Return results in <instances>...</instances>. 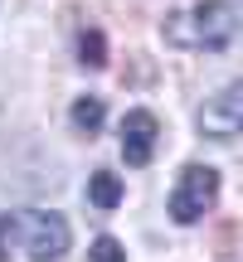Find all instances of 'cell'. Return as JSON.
<instances>
[{
    "label": "cell",
    "instance_id": "obj_1",
    "mask_svg": "<svg viewBox=\"0 0 243 262\" xmlns=\"http://www.w3.org/2000/svg\"><path fill=\"white\" fill-rule=\"evenodd\" d=\"M234 34H238V15L229 0H199L195 10H185L166 25V39H175L185 49H209V54L229 49Z\"/></svg>",
    "mask_w": 243,
    "mask_h": 262
},
{
    "label": "cell",
    "instance_id": "obj_4",
    "mask_svg": "<svg viewBox=\"0 0 243 262\" xmlns=\"http://www.w3.org/2000/svg\"><path fill=\"white\" fill-rule=\"evenodd\" d=\"M199 136L209 141H234L243 131V78H234L229 88H219L205 107H199Z\"/></svg>",
    "mask_w": 243,
    "mask_h": 262
},
{
    "label": "cell",
    "instance_id": "obj_10",
    "mask_svg": "<svg viewBox=\"0 0 243 262\" xmlns=\"http://www.w3.org/2000/svg\"><path fill=\"white\" fill-rule=\"evenodd\" d=\"M5 257H10V219L0 214V262H5Z\"/></svg>",
    "mask_w": 243,
    "mask_h": 262
},
{
    "label": "cell",
    "instance_id": "obj_8",
    "mask_svg": "<svg viewBox=\"0 0 243 262\" xmlns=\"http://www.w3.org/2000/svg\"><path fill=\"white\" fill-rule=\"evenodd\" d=\"M78 58H83L88 68H103L107 63V39H103V29H88V34L78 39Z\"/></svg>",
    "mask_w": 243,
    "mask_h": 262
},
{
    "label": "cell",
    "instance_id": "obj_6",
    "mask_svg": "<svg viewBox=\"0 0 243 262\" xmlns=\"http://www.w3.org/2000/svg\"><path fill=\"white\" fill-rule=\"evenodd\" d=\"M88 204L103 209V214L121 204V180H117V170H93V175H88Z\"/></svg>",
    "mask_w": 243,
    "mask_h": 262
},
{
    "label": "cell",
    "instance_id": "obj_5",
    "mask_svg": "<svg viewBox=\"0 0 243 262\" xmlns=\"http://www.w3.org/2000/svg\"><path fill=\"white\" fill-rule=\"evenodd\" d=\"M156 141H160L156 112H146V107H131V112L121 117V160H127L131 170L151 165V156H156Z\"/></svg>",
    "mask_w": 243,
    "mask_h": 262
},
{
    "label": "cell",
    "instance_id": "obj_7",
    "mask_svg": "<svg viewBox=\"0 0 243 262\" xmlns=\"http://www.w3.org/2000/svg\"><path fill=\"white\" fill-rule=\"evenodd\" d=\"M103 117H107V107H103V97H78L73 107H68V122H73L83 136H97V126H103Z\"/></svg>",
    "mask_w": 243,
    "mask_h": 262
},
{
    "label": "cell",
    "instance_id": "obj_3",
    "mask_svg": "<svg viewBox=\"0 0 243 262\" xmlns=\"http://www.w3.org/2000/svg\"><path fill=\"white\" fill-rule=\"evenodd\" d=\"M19 228V248L29 253V262H58L68 253V224L54 209H25L15 219Z\"/></svg>",
    "mask_w": 243,
    "mask_h": 262
},
{
    "label": "cell",
    "instance_id": "obj_2",
    "mask_svg": "<svg viewBox=\"0 0 243 262\" xmlns=\"http://www.w3.org/2000/svg\"><path fill=\"white\" fill-rule=\"evenodd\" d=\"M214 199H219V170L214 165H185L180 170V180H175V189H170V219L175 224H199V219L214 209Z\"/></svg>",
    "mask_w": 243,
    "mask_h": 262
},
{
    "label": "cell",
    "instance_id": "obj_9",
    "mask_svg": "<svg viewBox=\"0 0 243 262\" xmlns=\"http://www.w3.org/2000/svg\"><path fill=\"white\" fill-rule=\"evenodd\" d=\"M88 257H93V262H127V248H121L112 233H103V238H93Z\"/></svg>",
    "mask_w": 243,
    "mask_h": 262
}]
</instances>
